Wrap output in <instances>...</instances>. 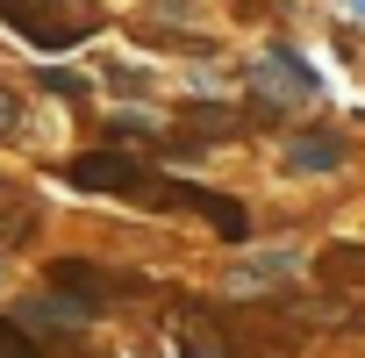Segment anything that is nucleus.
<instances>
[{
  "mask_svg": "<svg viewBox=\"0 0 365 358\" xmlns=\"http://www.w3.org/2000/svg\"><path fill=\"white\" fill-rule=\"evenodd\" d=\"M72 179H79V187L86 194H150V172L143 165H129V158H115V150H86L79 165H72Z\"/></svg>",
  "mask_w": 365,
  "mask_h": 358,
  "instance_id": "f257e3e1",
  "label": "nucleus"
},
{
  "mask_svg": "<svg viewBox=\"0 0 365 358\" xmlns=\"http://www.w3.org/2000/svg\"><path fill=\"white\" fill-rule=\"evenodd\" d=\"M251 86H258L265 101H294V93H315V72H308L294 51H272V58L251 65Z\"/></svg>",
  "mask_w": 365,
  "mask_h": 358,
  "instance_id": "f03ea898",
  "label": "nucleus"
},
{
  "mask_svg": "<svg viewBox=\"0 0 365 358\" xmlns=\"http://www.w3.org/2000/svg\"><path fill=\"white\" fill-rule=\"evenodd\" d=\"M172 329H179V358H237L230 329H222L208 308H187V315H179Z\"/></svg>",
  "mask_w": 365,
  "mask_h": 358,
  "instance_id": "7ed1b4c3",
  "label": "nucleus"
},
{
  "mask_svg": "<svg viewBox=\"0 0 365 358\" xmlns=\"http://www.w3.org/2000/svg\"><path fill=\"white\" fill-rule=\"evenodd\" d=\"M179 208H194V215H208V223H215V230H222L230 244L244 237V208H237V201H222V194H208V187H179Z\"/></svg>",
  "mask_w": 365,
  "mask_h": 358,
  "instance_id": "20e7f679",
  "label": "nucleus"
},
{
  "mask_svg": "<svg viewBox=\"0 0 365 358\" xmlns=\"http://www.w3.org/2000/svg\"><path fill=\"white\" fill-rule=\"evenodd\" d=\"M287 165L294 172H336L344 165V136H301V143H287Z\"/></svg>",
  "mask_w": 365,
  "mask_h": 358,
  "instance_id": "39448f33",
  "label": "nucleus"
},
{
  "mask_svg": "<svg viewBox=\"0 0 365 358\" xmlns=\"http://www.w3.org/2000/svg\"><path fill=\"white\" fill-rule=\"evenodd\" d=\"M315 280H322V287H358V280H365V244L322 251V258H315Z\"/></svg>",
  "mask_w": 365,
  "mask_h": 358,
  "instance_id": "423d86ee",
  "label": "nucleus"
},
{
  "mask_svg": "<svg viewBox=\"0 0 365 358\" xmlns=\"http://www.w3.org/2000/svg\"><path fill=\"white\" fill-rule=\"evenodd\" d=\"M36 230V208L22 201V194H0V251H8V244H22Z\"/></svg>",
  "mask_w": 365,
  "mask_h": 358,
  "instance_id": "0eeeda50",
  "label": "nucleus"
},
{
  "mask_svg": "<svg viewBox=\"0 0 365 358\" xmlns=\"http://www.w3.org/2000/svg\"><path fill=\"white\" fill-rule=\"evenodd\" d=\"M279 280H287V258H251V265H237V272H230V287H237V294H251V287H279Z\"/></svg>",
  "mask_w": 365,
  "mask_h": 358,
  "instance_id": "6e6552de",
  "label": "nucleus"
},
{
  "mask_svg": "<svg viewBox=\"0 0 365 358\" xmlns=\"http://www.w3.org/2000/svg\"><path fill=\"white\" fill-rule=\"evenodd\" d=\"M0 358H43V344H36L22 322H0Z\"/></svg>",
  "mask_w": 365,
  "mask_h": 358,
  "instance_id": "1a4fd4ad",
  "label": "nucleus"
},
{
  "mask_svg": "<svg viewBox=\"0 0 365 358\" xmlns=\"http://www.w3.org/2000/svg\"><path fill=\"white\" fill-rule=\"evenodd\" d=\"M15 129H22V93L0 86V136H15Z\"/></svg>",
  "mask_w": 365,
  "mask_h": 358,
  "instance_id": "9d476101",
  "label": "nucleus"
},
{
  "mask_svg": "<svg viewBox=\"0 0 365 358\" xmlns=\"http://www.w3.org/2000/svg\"><path fill=\"white\" fill-rule=\"evenodd\" d=\"M158 15H172V22H187V15H194V0H158Z\"/></svg>",
  "mask_w": 365,
  "mask_h": 358,
  "instance_id": "9b49d317",
  "label": "nucleus"
},
{
  "mask_svg": "<svg viewBox=\"0 0 365 358\" xmlns=\"http://www.w3.org/2000/svg\"><path fill=\"white\" fill-rule=\"evenodd\" d=\"M344 8H351V15H358V22H365V0H344Z\"/></svg>",
  "mask_w": 365,
  "mask_h": 358,
  "instance_id": "f8f14e48",
  "label": "nucleus"
}]
</instances>
